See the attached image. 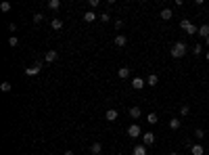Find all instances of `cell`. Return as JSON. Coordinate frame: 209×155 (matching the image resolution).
<instances>
[{"instance_id":"cell-13","label":"cell","mask_w":209,"mask_h":155,"mask_svg":"<svg viewBox=\"0 0 209 155\" xmlns=\"http://www.w3.org/2000/svg\"><path fill=\"white\" fill-rule=\"evenodd\" d=\"M199 36H203V38H205V40H207V38H209V25H207V23H205V25H201V28H199Z\"/></svg>"},{"instance_id":"cell-32","label":"cell","mask_w":209,"mask_h":155,"mask_svg":"<svg viewBox=\"0 0 209 155\" xmlns=\"http://www.w3.org/2000/svg\"><path fill=\"white\" fill-rule=\"evenodd\" d=\"M65 155H73V151H65Z\"/></svg>"},{"instance_id":"cell-29","label":"cell","mask_w":209,"mask_h":155,"mask_svg":"<svg viewBox=\"0 0 209 155\" xmlns=\"http://www.w3.org/2000/svg\"><path fill=\"white\" fill-rule=\"evenodd\" d=\"M188 111H190V107H188V105H182L180 107V113H182V115H188Z\"/></svg>"},{"instance_id":"cell-28","label":"cell","mask_w":209,"mask_h":155,"mask_svg":"<svg viewBox=\"0 0 209 155\" xmlns=\"http://www.w3.org/2000/svg\"><path fill=\"white\" fill-rule=\"evenodd\" d=\"M0 11H4V13L11 11V2H2V4H0Z\"/></svg>"},{"instance_id":"cell-31","label":"cell","mask_w":209,"mask_h":155,"mask_svg":"<svg viewBox=\"0 0 209 155\" xmlns=\"http://www.w3.org/2000/svg\"><path fill=\"white\" fill-rule=\"evenodd\" d=\"M88 4H90V8H96L98 4H100V0H90V2H88Z\"/></svg>"},{"instance_id":"cell-11","label":"cell","mask_w":209,"mask_h":155,"mask_svg":"<svg viewBox=\"0 0 209 155\" xmlns=\"http://www.w3.org/2000/svg\"><path fill=\"white\" fill-rule=\"evenodd\" d=\"M190 153L192 155H203L205 153V149H203L201 145H192V147H190Z\"/></svg>"},{"instance_id":"cell-21","label":"cell","mask_w":209,"mask_h":155,"mask_svg":"<svg viewBox=\"0 0 209 155\" xmlns=\"http://www.w3.org/2000/svg\"><path fill=\"white\" fill-rule=\"evenodd\" d=\"M50 25H52V29H61L63 28V21H61V19H52Z\"/></svg>"},{"instance_id":"cell-22","label":"cell","mask_w":209,"mask_h":155,"mask_svg":"<svg viewBox=\"0 0 209 155\" xmlns=\"http://www.w3.org/2000/svg\"><path fill=\"white\" fill-rule=\"evenodd\" d=\"M17 44H19V38H17V36H11V38H8V46H17Z\"/></svg>"},{"instance_id":"cell-10","label":"cell","mask_w":209,"mask_h":155,"mask_svg":"<svg viewBox=\"0 0 209 155\" xmlns=\"http://www.w3.org/2000/svg\"><path fill=\"white\" fill-rule=\"evenodd\" d=\"M128 113H130V118L138 120V118H140V113H142V111H140V107H130V111H128Z\"/></svg>"},{"instance_id":"cell-2","label":"cell","mask_w":209,"mask_h":155,"mask_svg":"<svg viewBox=\"0 0 209 155\" xmlns=\"http://www.w3.org/2000/svg\"><path fill=\"white\" fill-rule=\"evenodd\" d=\"M42 69V61H38L36 65H32V67H25V76H38Z\"/></svg>"},{"instance_id":"cell-35","label":"cell","mask_w":209,"mask_h":155,"mask_svg":"<svg viewBox=\"0 0 209 155\" xmlns=\"http://www.w3.org/2000/svg\"><path fill=\"white\" fill-rule=\"evenodd\" d=\"M207 44H209V38H207Z\"/></svg>"},{"instance_id":"cell-33","label":"cell","mask_w":209,"mask_h":155,"mask_svg":"<svg viewBox=\"0 0 209 155\" xmlns=\"http://www.w3.org/2000/svg\"><path fill=\"white\" fill-rule=\"evenodd\" d=\"M169 155H180V153H178V151H172V153H169Z\"/></svg>"},{"instance_id":"cell-27","label":"cell","mask_w":209,"mask_h":155,"mask_svg":"<svg viewBox=\"0 0 209 155\" xmlns=\"http://www.w3.org/2000/svg\"><path fill=\"white\" fill-rule=\"evenodd\" d=\"M192 52H195V55L199 57V55L203 52V46H201V44H197V46H192Z\"/></svg>"},{"instance_id":"cell-7","label":"cell","mask_w":209,"mask_h":155,"mask_svg":"<svg viewBox=\"0 0 209 155\" xmlns=\"http://www.w3.org/2000/svg\"><path fill=\"white\" fill-rule=\"evenodd\" d=\"M104 120L107 122H115L117 120V111H115V109H109V111L104 113Z\"/></svg>"},{"instance_id":"cell-16","label":"cell","mask_w":209,"mask_h":155,"mask_svg":"<svg viewBox=\"0 0 209 155\" xmlns=\"http://www.w3.org/2000/svg\"><path fill=\"white\" fill-rule=\"evenodd\" d=\"M169 128H172V130H178V128H180V118H172V120H169Z\"/></svg>"},{"instance_id":"cell-25","label":"cell","mask_w":209,"mask_h":155,"mask_svg":"<svg viewBox=\"0 0 209 155\" xmlns=\"http://www.w3.org/2000/svg\"><path fill=\"white\" fill-rule=\"evenodd\" d=\"M100 21H103V23H109V21H111V15H109V13H103V15H100Z\"/></svg>"},{"instance_id":"cell-18","label":"cell","mask_w":209,"mask_h":155,"mask_svg":"<svg viewBox=\"0 0 209 155\" xmlns=\"http://www.w3.org/2000/svg\"><path fill=\"white\" fill-rule=\"evenodd\" d=\"M117 76H119V78H128V76H130V67H119Z\"/></svg>"},{"instance_id":"cell-14","label":"cell","mask_w":209,"mask_h":155,"mask_svg":"<svg viewBox=\"0 0 209 155\" xmlns=\"http://www.w3.org/2000/svg\"><path fill=\"white\" fill-rule=\"evenodd\" d=\"M172 17H174V15H172L169 8H163V11H161V19H163V21H169Z\"/></svg>"},{"instance_id":"cell-34","label":"cell","mask_w":209,"mask_h":155,"mask_svg":"<svg viewBox=\"0 0 209 155\" xmlns=\"http://www.w3.org/2000/svg\"><path fill=\"white\" fill-rule=\"evenodd\" d=\"M205 57H207V61H209V50H207V55H205Z\"/></svg>"},{"instance_id":"cell-23","label":"cell","mask_w":209,"mask_h":155,"mask_svg":"<svg viewBox=\"0 0 209 155\" xmlns=\"http://www.w3.org/2000/svg\"><path fill=\"white\" fill-rule=\"evenodd\" d=\"M197 32H199V29H197V25H192V23H190V25L186 28V34H190V36H192V34H197Z\"/></svg>"},{"instance_id":"cell-6","label":"cell","mask_w":209,"mask_h":155,"mask_svg":"<svg viewBox=\"0 0 209 155\" xmlns=\"http://www.w3.org/2000/svg\"><path fill=\"white\" fill-rule=\"evenodd\" d=\"M144 84H146V82L142 80V78H134V80H132V88H134V90H140V88H144Z\"/></svg>"},{"instance_id":"cell-26","label":"cell","mask_w":209,"mask_h":155,"mask_svg":"<svg viewBox=\"0 0 209 155\" xmlns=\"http://www.w3.org/2000/svg\"><path fill=\"white\" fill-rule=\"evenodd\" d=\"M195 136L199 138V141H201L203 136H205V130H201V128H197V130H195Z\"/></svg>"},{"instance_id":"cell-9","label":"cell","mask_w":209,"mask_h":155,"mask_svg":"<svg viewBox=\"0 0 209 155\" xmlns=\"http://www.w3.org/2000/svg\"><path fill=\"white\" fill-rule=\"evenodd\" d=\"M157 84H159V76L151 73V76H148V80H146V86H157Z\"/></svg>"},{"instance_id":"cell-15","label":"cell","mask_w":209,"mask_h":155,"mask_svg":"<svg viewBox=\"0 0 209 155\" xmlns=\"http://www.w3.org/2000/svg\"><path fill=\"white\" fill-rule=\"evenodd\" d=\"M125 42H128V38H125V36H115V44H117V46H125Z\"/></svg>"},{"instance_id":"cell-17","label":"cell","mask_w":209,"mask_h":155,"mask_svg":"<svg viewBox=\"0 0 209 155\" xmlns=\"http://www.w3.org/2000/svg\"><path fill=\"white\" fill-rule=\"evenodd\" d=\"M100 151H103V145H100V142H94V145L90 147V153H94V155H98Z\"/></svg>"},{"instance_id":"cell-8","label":"cell","mask_w":209,"mask_h":155,"mask_svg":"<svg viewBox=\"0 0 209 155\" xmlns=\"http://www.w3.org/2000/svg\"><path fill=\"white\" fill-rule=\"evenodd\" d=\"M132 155H146V147L144 145H136L132 149Z\"/></svg>"},{"instance_id":"cell-12","label":"cell","mask_w":209,"mask_h":155,"mask_svg":"<svg viewBox=\"0 0 209 155\" xmlns=\"http://www.w3.org/2000/svg\"><path fill=\"white\" fill-rule=\"evenodd\" d=\"M94 19H96V15H94V11H86V13H84V21L92 23Z\"/></svg>"},{"instance_id":"cell-30","label":"cell","mask_w":209,"mask_h":155,"mask_svg":"<svg viewBox=\"0 0 209 155\" xmlns=\"http://www.w3.org/2000/svg\"><path fill=\"white\" fill-rule=\"evenodd\" d=\"M42 19H44V15H42V13H36V15H34V21H36V23H40Z\"/></svg>"},{"instance_id":"cell-4","label":"cell","mask_w":209,"mask_h":155,"mask_svg":"<svg viewBox=\"0 0 209 155\" xmlns=\"http://www.w3.org/2000/svg\"><path fill=\"white\" fill-rule=\"evenodd\" d=\"M153 142H155V134L153 132H144L142 134V145H144V147L146 145H153Z\"/></svg>"},{"instance_id":"cell-3","label":"cell","mask_w":209,"mask_h":155,"mask_svg":"<svg viewBox=\"0 0 209 155\" xmlns=\"http://www.w3.org/2000/svg\"><path fill=\"white\" fill-rule=\"evenodd\" d=\"M128 136H130V138H136V136H140V126H138V124H132V126L128 128Z\"/></svg>"},{"instance_id":"cell-1","label":"cell","mask_w":209,"mask_h":155,"mask_svg":"<svg viewBox=\"0 0 209 155\" xmlns=\"http://www.w3.org/2000/svg\"><path fill=\"white\" fill-rule=\"evenodd\" d=\"M184 55H186V44L184 42H176L174 46H172V57H174V59H182Z\"/></svg>"},{"instance_id":"cell-5","label":"cell","mask_w":209,"mask_h":155,"mask_svg":"<svg viewBox=\"0 0 209 155\" xmlns=\"http://www.w3.org/2000/svg\"><path fill=\"white\" fill-rule=\"evenodd\" d=\"M56 50H46V55H44V61H46V63H55L56 61Z\"/></svg>"},{"instance_id":"cell-19","label":"cell","mask_w":209,"mask_h":155,"mask_svg":"<svg viewBox=\"0 0 209 155\" xmlns=\"http://www.w3.org/2000/svg\"><path fill=\"white\" fill-rule=\"evenodd\" d=\"M157 120H159L157 113H148V115H146V122H148V124H157Z\"/></svg>"},{"instance_id":"cell-24","label":"cell","mask_w":209,"mask_h":155,"mask_svg":"<svg viewBox=\"0 0 209 155\" xmlns=\"http://www.w3.org/2000/svg\"><path fill=\"white\" fill-rule=\"evenodd\" d=\"M0 88H2L4 92H11V88H13V86H11V82H2V84H0Z\"/></svg>"},{"instance_id":"cell-20","label":"cell","mask_w":209,"mask_h":155,"mask_svg":"<svg viewBox=\"0 0 209 155\" xmlns=\"http://www.w3.org/2000/svg\"><path fill=\"white\" fill-rule=\"evenodd\" d=\"M61 7V0H48V8H52V11H56V8Z\"/></svg>"}]
</instances>
